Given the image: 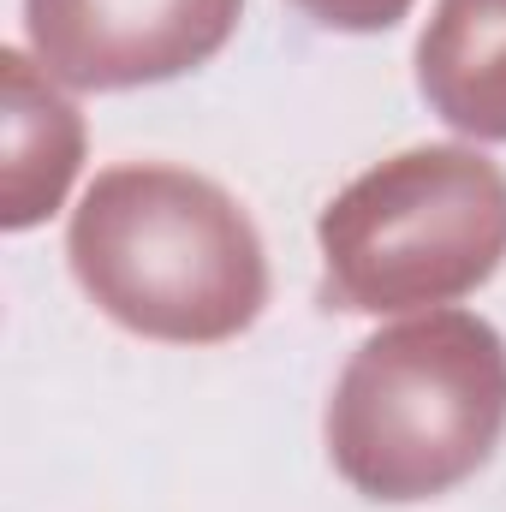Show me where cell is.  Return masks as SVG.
Wrapping results in <instances>:
<instances>
[{
  "mask_svg": "<svg viewBox=\"0 0 506 512\" xmlns=\"http://www.w3.org/2000/svg\"><path fill=\"white\" fill-rule=\"evenodd\" d=\"M78 286L143 340L221 346L268 304V256L251 215L203 173L108 167L66 233Z\"/></svg>",
  "mask_w": 506,
  "mask_h": 512,
  "instance_id": "6da1fadb",
  "label": "cell"
},
{
  "mask_svg": "<svg viewBox=\"0 0 506 512\" xmlns=\"http://www.w3.org/2000/svg\"><path fill=\"white\" fill-rule=\"evenodd\" d=\"M506 429V346L483 316L381 328L328 399V459L370 501H429L489 465Z\"/></svg>",
  "mask_w": 506,
  "mask_h": 512,
  "instance_id": "7a4b0ae2",
  "label": "cell"
},
{
  "mask_svg": "<svg viewBox=\"0 0 506 512\" xmlns=\"http://www.w3.org/2000/svg\"><path fill=\"white\" fill-rule=\"evenodd\" d=\"M316 239L334 310L387 316L465 298L506 256V173L465 143L405 149L322 209Z\"/></svg>",
  "mask_w": 506,
  "mask_h": 512,
  "instance_id": "3957f363",
  "label": "cell"
},
{
  "mask_svg": "<svg viewBox=\"0 0 506 512\" xmlns=\"http://www.w3.org/2000/svg\"><path fill=\"white\" fill-rule=\"evenodd\" d=\"M245 0H24L48 78L72 90L167 84L227 48Z\"/></svg>",
  "mask_w": 506,
  "mask_h": 512,
  "instance_id": "277c9868",
  "label": "cell"
},
{
  "mask_svg": "<svg viewBox=\"0 0 506 512\" xmlns=\"http://www.w3.org/2000/svg\"><path fill=\"white\" fill-rule=\"evenodd\" d=\"M6 78V167H0V227L24 233L60 209L78 161H84V120L78 108L36 72L18 48L0 54Z\"/></svg>",
  "mask_w": 506,
  "mask_h": 512,
  "instance_id": "5b68a950",
  "label": "cell"
},
{
  "mask_svg": "<svg viewBox=\"0 0 506 512\" xmlns=\"http://www.w3.org/2000/svg\"><path fill=\"white\" fill-rule=\"evenodd\" d=\"M417 84L447 126L506 143V0H441L417 42Z\"/></svg>",
  "mask_w": 506,
  "mask_h": 512,
  "instance_id": "8992f818",
  "label": "cell"
},
{
  "mask_svg": "<svg viewBox=\"0 0 506 512\" xmlns=\"http://www.w3.org/2000/svg\"><path fill=\"white\" fill-rule=\"evenodd\" d=\"M304 6L316 24H334V30H387L411 12V0H292Z\"/></svg>",
  "mask_w": 506,
  "mask_h": 512,
  "instance_id": "52a82bcc",
  "label": "cell"
}]
</instances>
